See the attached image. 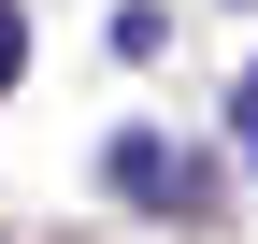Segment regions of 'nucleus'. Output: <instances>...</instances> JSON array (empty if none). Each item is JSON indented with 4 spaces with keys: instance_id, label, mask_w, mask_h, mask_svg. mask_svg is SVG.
<instances>
[{
    "instance_id": "f03ea898",
    "label": "nucleus",
    "mask_w": 258,
    "mask_h": 244,
    "mask_svg": "<svg viewBox=\"0 0 258 244\" xmlns=\"http://www.w3.org/2000/svg\"><path fill=\"white\" fill-rule=\"evenodd\" d=\"M230 144H244V172H258V57H244V86H230Z\"/></svg>"
},
{
    "instance_id": "7ed1b4c3",
    "label": "nucleus",
    "mask_w": 258,
    "mask_h": 244,
    "mask_svg": "<svg viewBox=\"0 0 258 244\" xmlns=\"http://www.w3.org/2000/svg\"><path fill=\"white\" fill-rule=\"evenodd\" d=\"M15 72H29V15L0 0V86H15Z\"/></svg>"
},
{
    "instance_id": "20e7f679",
    "label": "nucleus",
    "mask_w": 258,
    "mask_h": 244,
    "mask_svg": "<svg viewBox=\"0 0 258 244\" xmlns=\"http://www.w3.org/2000/svg\"><path fill=\"white\" fill-rule=\"evenodd\" d=\"M244 15H258V0H244Z\"/></svg>"
},
{
    "instance_id": "f257e3e1",
    "label": "nucleus",
    "mask_w": 258,
    "mask_h": 244,
    "mask_svg": "<svg viewBox=\"0 0 258 244\" xmlns=\"http://www.w3.org/2000/svg\"><path fill=\"white\" fill-rule=\"evenodd\" d=\"M115 201L129 216H201V158H186V144H158V130H115Z\"/></svg>"
}]
</instances>
